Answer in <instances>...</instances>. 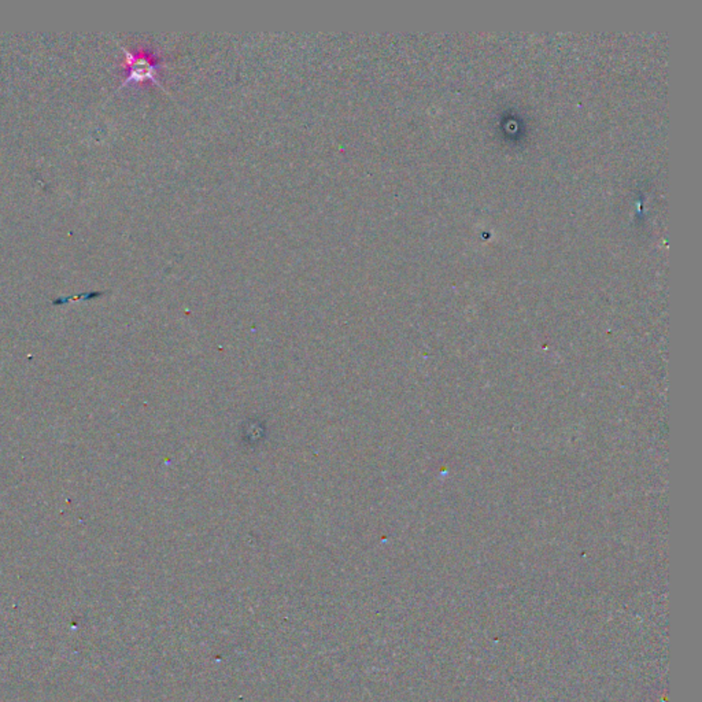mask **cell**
Instances as JSON below:
<instances>
[{
    "label": "cell",
    "mask_w": 702,
    "mask_h": 702,
    "mask_svg": "<svg viewBox=\"0 0 702 702\" xmlns=\"http://www.w3.org/2000/svg\"><path fill=\"white\" fill-rule=\"evenodd\" d=\"M122 50L125 53L124 70H127V76L119 87H124L125 84L133 83V81L146 80L154 81L160 86V80L157 78L158 69H160V62H162L160 57L155 56L146 48L129 51L122 47Z\"/></svg>",
    "instance_id": "obj_1"
}]
</instances>
